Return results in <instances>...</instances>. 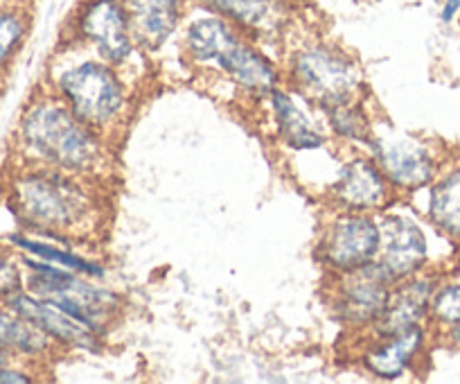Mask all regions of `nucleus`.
I'll list each match as a JSON object with an SVG mask.
<instances>
[{"label":"nucleus","mask_w":460,"mask_h":384,"mask_svg":"<svg viewBox=\"0 0 460 384\" xmlns=\"http://www.w3.org/2000/svg\"><path fill=\"white\" fill-rule=\"evenodd\" d=\"M429 321L445 330L449 342L460 344V281L440 282L433 294Z\"/></svg>","instance_id":"obj_25"},{"label":"nucleus","mask_w":460,"mask_h":384,"mask_svg":"<svg viewBox=\"0 0 460 384\" xmlns=\"http://www.w3.org/2000/svg\"><path fill=\"white\" fill-rule=\"evenodd\" d=\"M208 75L221 77L251 103H262L273 88L285 84L282 64H278L258 41L246 37L244 32L237 34L215 57Z\"/></svg>","instance_id":"obj_12"},{"label":"nucleus","mask_w":460,"mask_h":384,"mask_svg":"<svg viewBox=\"0 0 460 384\" xmlns=\"http://www.w3.org/2000/svg\"><path fill=\"white\" fill-rule=\"evenodd\" d=\"M379 245V215L327 209L318 228L314 255L325 276H339L375 264Z\"/></svg>","instance_id":"obj_7"},{"label":"nucleus","mask_w":460,"mask_h":384,"mask_svg":"<svg viewBox=\"0 0 460 384\" xmlns=\"http://www.w3.org/2000/svg\"><path fill=\"white\" fill-rule=\"evenodd\" d=\"M260 104L267 116V125L271 127V136L287 152L312 154L332 145L321 109L287 84L273 88Z\"/></svg>","instance_id":"obj_11"},{"label":"nucleus","mask_w":460,"mask_h":384,"mask_svg":"<svg viewBox=\"0 0 460 384\" xmlns=\"http://www.w3.org/2000/svg\"><path fill=\"white\" fill-rule=\"evenodd\" d=\"M12 360H14V357H10V355H7V353L0 351V366L7 364V362H12ZM16 362H19V360H16Z\"/></svg>","instance_id":"obj_28"},{"label":"nucleus","mask_w":460,"mask_h":384,"mask_svg":"<svg viewBox=\"0 0 460 384\" xmlns=\"http://www.w3.org/2000/svg\"><path fill=\"white\" fill-rule=\"evenodd\" d=\"M5 206L14 228L75 249L100 245L113 210L109 183L23 163L5 176Z\"/></svg>","instance_id":"obj_1"},{"label":"nucleus","mask_w":460,"mask_h":384,"mask_svg":"<svg viewBox=\"0 0 460 384\" xmlns=\"http://www.w3.org/2000/svg\"><path fill=\"white\" fill-rule=\"evenodd\" d=\"M364 149L377 163L395 195L420 192L440 172V161L427 140L395 129L384 121H375Z\"/></svg>","instance_id":"obj_8"},{"label":"nucleus","mask_w":460,"mask_h":384,"mask_svg":"<svg viewBox=\"0 0 460 384\" xmlns=\"http://www.w3.org/2000/svg\"><path fill=\"white\" fill-rule=\"evenodd\" d=\"M242 30H237L230 21L201 10V14L192 16L185 23L183 34H181V55L185 64L208 73L215 57Z\"/></svg>","instance_id":"obj_19"},{"label":"nucleus","mask_w":460,"mask_h":384,"mask_svg":"<svg viewBox=\"0 0 460 384\" xmlns=\"http://www.w3.org/2000/svg\"><path fill=\"white\" fill-rule=\"evenodd\" d=\"M32 30V14L21 0L0 3V79L23 50Z\"/></svg>","instance_id":"obj_24"},{"label":"nucleus","mask_w":460,"mask_h":384,"mask_svg":"<svg viewBox=\"0 0 460 384\" xmlns=\"http://www.w3.org/2000/svg\"><path fill=\"white\" fill-rule=\"evenodd\" d=\"M285 84L316 109L339 107L368 100L361 64L341 46L323 39L289 46L282 59Z\"/></svg>","instance_id":"obj_4"},{"label":"nucleus","mask_w":460,"mask_h":384,"mask_svg":"<svg viewBox=\"0 0 460 384\" xmlns=\"http://www.w3.org/2000/svg\"><path fill=\"white\" fill-rule=\"evenodd\" d=\"M68 41L86 48L97 59L138 82L140 70L136 64L147 55L136 41L129 12L122 0H82L73 16Z\"/></svg>","instance_id":"obj_6"},{"label":"nucleus","mask_w":460,"mask_h":384,"mask_svg":"<svg viewBox=\"0 0 460 384\" xmlns=\"http://www.w3.org/2000/svg\"><path fill=\"white\" fill-rule=\"evenodd\" d=\"M23 290V267L21 258L12 246L0 240V299Z\"/></svg>","instance_id":"obj_26"},{"label":"nucleus","mask_w":460,"mask_h":384,"mask_svg":"<svg viewBox=\"0 0 460 384\" xmlns=\"http://www.w3.org/2000/svg\"><path fill=\"white\" fill-rule=\"evenodd\" d=\"M427 326H413L388 337L361 335L357 362L368 375L377 380H400L413 369L427 346Z\"/></svg>","instance_id":"obj_15"},{"label":"nucleus","mask_w":460,"mask_h":384,"mask_svg":"<svg viewBox=\"0 0 460 384\" xmlns=\"http://www.w3.org/2000/svg\"><path fill=\"white\" fill-rule=\"evenodd\" d=\"M438 285H440L438 278L429 276L427 272L397 282L393 287L391 303H388L386 312H384L379 324L368 335L388 337V335H397L402 330L413 328V326L427 324Z\"/></svg>","instance_id":"obj_17"},{"label":"nucleus","mask_w":460,"mask_h":384,"mask_svg":"<svg viewBox=\"0 0 460 384\" xmlns=\"http://www.w3.org/2000/svg\"><path fill=\"white\" fill-rule=\"evenodd\" d=\"M330 183L323 190L327 209L379 215L395 204L397 195L366 149H343Z\"/></svg>","instance_id":"obj_10"},{"label":"nucleus","mask_w":460,"mask_h":384,"mask_svg":"<svg viewBox=\"0 0 460 384\" xmlns=\"http://www.w3.org/2000/svg\"><path fill=\"white\" fill-rule=\"evenodd\" d=\"M12 147L14 163L50 167L102 183H109L118 170V145L84 125L46 84L21 109Z\"/></svg>","instance_id":"obj_2"},{"label":"nucleus","mask_w":460,"mask_h":384,"mask_svg":"<svg viewBox=\"0 0 460 384\" xmlns=\"http://www.w3.org/2000/svg\"><path fill=\"white\" fill-rule=\"evenodd\" d=\"M199 10L230 21L253 41H271L289 25L287 0H194Z\"/></svg>","instance_id":"obj_16"},{"label":"nucleus","mask_w":460,"mask_h":384,"mask_svg":"<svg viewBox=\"0 0 460 384\" xmlns=\"http://www.w3.org/2000/svg\"><path fill=\"white\" fill-rule=\"evenodd\" d=\"M3 242L21 255H32V258L46 260V263L59 264L75 273L93 278V281H104L109 269L100 258H93L91 254H79L75 246H66L61 242L48 240V237L32 236L23 228H12L3 236Z\"/></svg>","instance_id":"obj_20"},{"label":"nucleus","mask_w":460,"mask_h":384,"mask_svg":"<svg viewBox=\"0 0 460 384\" xmlns=\"http://www.w3.org/2000/svg\"><path fill=\"white\" fill-rule=\"evenodd\" d=\"M19 258L23 267V290L48 299L88 330L109 337L125 310V297L120 292L59 264L32 255L19 254Z\"/></svg>","instance_id":"obj_5"},{"label":"nucleus","mask_w":460,"mask_h":384,"mask_svg":"<svg viewBox=\"0 0 460 384\" xmlns=\"http://www.w3.org/2000/svg\"><path fill=\"white\" fill-rule=\"evenodd\" d=\"M325 118V127L330 131L332 143L339 145L341 149H364L373 134L375 118L370 116L366 100L361 103L339 104L321 112Z\"/></svg>","instance_id":"obj_23"},{"label":"nucleus","mask_w":460,"mask_h":384,"mask_svg":"<svg viewBox=\"0 0 460 384\" xmlns=\"http://www.w3.org/2000/svg\"><path fill=\"white\" fill-rule=\"evenodd\" d=\"M145 55L161 52L179 32L188 0H122Z\"/></svg>","instance_id":"obj_18"},{"label":"nucleus","mask_w":460,"mask_h":384,"mask_svg":"<svg viewBox=\"0 0 460 384\" xmlns=\"http://www.w3.org/2000/svg\"><path fill=\"white\" fill-rule=\"evenodd\" d=\"M393 282L377 264L339 276H325V303L330 315L348 333L368 335L391 303Z\"/></svg>","instance_id":"obj_9"},{"label":"nucleus","mask_w":460,"mask_h":384,"mask_svg":"<svg viewBox=\"0 0 460 384\" xmlns=\"http://www.w3.org/2000/svg\"><path fill=\"white\" fill-rule=\"evenodd\" d=\"M393 206L379 213L382 245H379V255L375 264L393 285H397L406 278L427 272L431 249H429L427 233L415 222L413 215L393 210Z\"/></svg>","instance_id":"obj_13"},{"label":"nucleus","mask_w":460,"mask_h":384,"mask_svg":"<svg viewBox=\"0 0 460 384\" xmlns=\"http://www.w3.org/2000/svg\"><path fill=\"white\" fill-rule=\"evenodd\" d=\"M16 315L28 319L30 324L37 326L52 344L57 351L64 353H82V355H97L104 351V339L102 335L93 333L86 326L75 321L73 317L66 315L59 306H55L48 299L37 297V294L28 292V290H19V292L10 294L3 299Z\"/></svg>","instance_id":"obj_14"},{"label":"nucleus","mask_w":460,"mask_h":384,"mask_svg":"<svg viewBox=\"0 0 460 384\" xmlns=\"http://www.w3.org/2000/svg\"><path fill=\"white\" fill-rule=\"evenodd\" d=\"M0 351L34 369H41L52 357L61 355L37 326L16 315L3 299H0Z\"/></svg>","instance_id":"obj_21"},{"label":"nucleus","mask_w":460,"mask_h":384,"mask_svg":"<svg viewBox=\"0 0 460 384\" xmlns=\"http://www.w3.org/2000/svg\"><path fill=\"white\" fill-rule=\"evenodd\" d=\"M424 215L433 228L449 240L460 242V165L445 167L427 185Z\"/></svg>","instance_id":"obj_22"},{"label":"nucleus","mask_w":460,"mask_h":384,"mask_svg":"<svg viewBox=\"0 0 460 384\" xmlns=\"http://www.w3.org/2000/svg\"><path fill=\"white\" fill-rule=\"evenodd\" d=\"M458 14H460V0H445V3H442V10H440L442 23H451Z\"/></svg>","instance_id":"obj_27"},{"label":"nucleus","mask_w":460,"mask_h":384,"mask_svg":"<svg viewBox=\"0 0 460 384\" xmlns=\"http://www.w3.org/2000/svg\"><path fill=\"white\" fill-rule=\"evenodd\" d=\"M48 88L70 112L118 145L136 112V82L122 70L70 43L48 66Z\"/></svg>","instance_id":"obj_3"}]
</instances>
